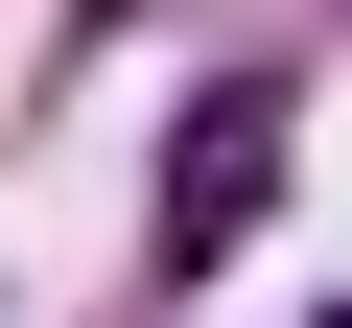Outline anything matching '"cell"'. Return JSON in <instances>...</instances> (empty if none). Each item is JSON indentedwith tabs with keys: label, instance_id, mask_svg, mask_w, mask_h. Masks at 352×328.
I'll return each mask as SVG.
<instances>
[{
	"label": "cell",
	"instance_id": "cell-1",
	"mask_svg": "<svg viewBox=\"0 0 352 328\" xmlns=\"http://www.w3.org/2000/svg\"><path fill=\"white\" fill-rule=\"evenodd\" d=\"M282 188V94H212L188 117V188H164V258H212V211H258Z\"/></svg>",
	"mask_w": 352,
	"mask_h": 328
}]
</instances>
